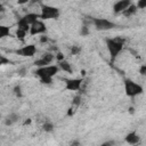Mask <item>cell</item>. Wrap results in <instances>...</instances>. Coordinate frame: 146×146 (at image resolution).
<instances>
[{"label": "cell", "mask_w": 146, "mask_h": 146, "mask_svg": "<svg viewBox=\"0 0 146 146\" xmlns=\"http://www.w3.org/2000/svg\"><path fill=\"white\" fill-rule=\"evenodd\" d=\"M59 71V67L57 65H46L38 67L35 71L36 76L40 78L42 83H51L52 76H55Z\"/></svg>", "instance_id": "1"}, {"label": "cell", "mask_w": 146, "mask_h": 146, "mask_svg": "<svg viewBox=\"0 0 146 146\" xmlns=\"http://www.w3.org/2000/svg\"><path fill=\"white\" fill-rule=\"evenodd\" d=\"M106 44H107V49H108L110 55H111V59L114 60L123 49V40L120 38L107 39Z\"/></svg>", "instance_id": "2"}, {"label": "cell", "mask_w": 146, "mask_h": 146, "mask_svg": "<svg viewBox=\"0 0 146 146\" xmlns=\"http://www.w3.org/2000/svg\"><path fill=\"white\" fill-rule=\"evenodd\" d=\"M59 9L54 6L49 5H42L41 6V14L40 18L41 19H56L59 17Z\"/></svg>", "instance_id": "3"}, {"label": "cell", "mask_w": 146, "mask_h": 146, "mask_svg": "<svg viewBox=\"0 0 146 146\" xmlns=\"http://www.w3.org/2000/svg\"><path fill=\"white\" fill-rule=\"evenodd\" d=\"M143 87L136 82H133L132 80H125L124 82V91L127 94V96L129 97H135L137 95H140L143 92Z\"/></svg>", "instance_id": "4"}, {"label": "cell", "mask_w": 146, "mask_h": 146, "mask_svg": "<svg viewBox=\"0 0 146 146\" xmlns=\"http://www.w3.org/2000/svg\"><path fill=\"white\" fill-rule=\"evenodd\" d=\"M94 25L96 26L97 30H100V31H106V30H111L115 26V24L108 19H105V18H95L94 19Z\"/></svg>", "instance_id": "5"}, {"label": "cell", "mask_w": 146, "mask_h": 146, "mask_svg": "<svg viewBox=\"0 0 146 146\" xmlns=\"http://www.w3.org/2000/svg\"><path fill=\"white\" fill-rule=\"evenodd\" d=\"M83 82V79L81 78H74V79H67L65 80V89L70 91H76L81 88Z\"/></svg>", "instance_id": "6"}, {"label": "cell", "mask_w": 146, "mask_h": 146, "mask_svg": "<svg viewBox=\"0 0 146 146\" xmlns=\"http://www.w3.org/2000/svg\"><path fill=\"white\" fill-rule=\"evenodd\" d=\"M46 30H47V27H46L44 23L42 21L38 19V21H35L34 23H32L30 25V30L29 31H30V33L32 35H35V34H42V33H44Z\"/></svg>", "instance_id": "7"}, {"label": "cell", "mask_w": 146, "mask_h": 146, "mask_svg": "<svg viewBox=\"0 0 146 146\" xmlns=\"http://www.w3.org/2000/svg\"><path fill=\"white\" fill-rule=\"evenodd\" d=\"M36 52V47L34 44H27V46H24L22 47L21 49H18L16 51L17 55H21V56H24V57H32L34 56Z\"/></svg>", "instance_id": "8"}, {"label": "cell", "mask_w": 146, "mask_h": 146, "mask_svg": "<svg viewBox=\"0 0 146 146\" xmlns=\"http://www.w3.org/2000/svg\"><path fill=\"white\" fill-rule=\"evenodd\" d=\"M130 5H131V1L130 0H119L113 6V11L115 14H122Z\"/></svg>", "instance_id": "9"}, {"label": "cell", "mask_w": 146, "mask_h": 146, "mask_svg": "<svg viewBox=\"0 0 146 146\" xmlns=\"http://www.w3.org/2000/svg\"><path fill=\"white\" fill-rule=\"evenodd\" d=\"M54 55L52 54H49V52H47V54H44L40 59H38V60H35L34 62V65L35 66H38V67H41V66H46V65H49L52 60H54Z\"/></svg>", "instance_id": "10"}, {"label": "cell", "mask_w": 146, "mask_h": 146, "mask_svg": "<svg viewBox=\"0 0 146 146\" xmlns=\"http://www.w3.org/2000/svg\"><path fill=\"white\" fill-rule=\"evenodd\" d=\"M139 139H140V138H139L138 133L135 132V131L128 133V135L125 136V138H124V140H125L128 144H130V145H136V144H138V143H139Z\"/></svg>", "instance_id": "11"}, {"label": "cell", "mask_w": 146, "mask_h": 146, "mask_svg": "<svg viewBox=\"0 0 146 146\" xmlns=\"http://www.w3.org/2000/svg\"><path fill=\"white\" fill-rule=\"evenodd\" d=\"M40 18V15H38V14H35V13H29V14H26L24 17H22V19L24 21V22H26L29 25H31L32 23H34L35 21H38Z\"/></svg>", "instance_id": "12"}, {"label": "cell", "mask_w": 146, "mask_h": 146, "mask_svg": "<svg viewBox=\"0 0 146 146\" xmlns=\"http://www.w3.org/2000/svg\"><path fill=\"white\" fill-rule=\"evenodd\" d=\"M18 119H19V115H18V114H16V113H11V114H9V115L6 117V120H5V124H6V125H11V124H14L15 122H17Z\"/></svg>", "instance_id": "13"}, {"label": "cell", "mask_w": 146, "mask_h": 146, "mask_svg": "<svg viewBox=\"0 0 146 146\" xmlns=\"http://www.w3.org/2000/svg\"><path fill=\"white\" fill-rule=\"evenodd\" d=\"M58 67L62 68L63 71L67 72V73H72V66H71V64H70L66 59H62V60H59V65H58Z\"/></svg>", "instance_id": "14"}, {"label": "cell", "mask_w": 146, "mask_h": 146, "mask_svg": "<svg viewBox=\"0 0 146 146\" xmlns=\"http://www.w3.org/2000/svg\"><path fill=\"white\" fill-rule=\"evenodd\" d=\"M137 9H138V8H137V6L131 3V5H130V6H129V7H128V8H127V9H125V10H124L122 14H123L125 17H129V16L135 15V14L137 13Z\"/></svg>", "instance_id": "15"}, {"label": "cell", "mask_w": 146, "mask_h": 146, "mask_svg": "<svg viewBox=\"0 0 146 146\" xmlns=\"http://www.w3.org/2000/svg\"><path fill=\"white\" fill-rule=\"evenodd\" d=\"M8 35H10V30H9V27L6 26V25H1V24H0V39L6 38V36H8Z\"/></svg>", "instance_id": "16"}, {"label": "cell", "mask_w": 146, "mask_h": 146, "mask_svg": "<svg viewBox=\"0 0 146 146\" xmlns=\"http://www.w3.org/2000/svg\"><path fill=\"white\" fill-rule=\"evenodd\" d=\"M54 124H52V122H49V121H47V122H44L43 123V125H42V129L46 131V132H51L52 130H54Z\"/></svg>", "instance_id": "17"}, {"label": "cell", "mask_w": 146, "mask_h": 146, "mask_svg": "<svg viewBox=\"0 0 146 146\" xmlns=\"http://www.w3.org/2000/svg\"><path fill=\"white\" fill-rule=\"evenodd\" d=\"M26 33H27L26 31H24V30H22V29H17V31H16V36H17L18 39L23 40V39L25 38Z\"/></svg>", "instance_id": "18"}, {"label": "cell", "mask_w": 146, "mask_h": 146, "mask_svg": "<svg viewBox=\"0 0 146 146\" xmlns=\"http://www.w3.org/2000/svg\"><path fill=\"white\" fill-rule=\"evenodd\" d=\"M80 104H81V97H80V96H75V97L73 98V100H72L71 106H73L74 108H76Z\"/></svg>", "instance_id": "19"}, {"label": "cell", "mask_w": 146, "mask_h": 146, "mask_svg": "<svg viewBox=\"0 0 146 146\" xmlns=\"http://www.w3.org/2000/svg\"><path fill=\"white\" fill-rule=\"evenodd\" d=\"M10 63H11V60L9 58H7L6 56H3V55L0 54V66H2L5 64H10Z\"/></svg>", "instance_id": "20"}, {"label": "cell", "mask_w": 146, "mask_h": 146, "mask_svg": "<svg viewBox=\"0 0 146 146\" xmlns=\"http://www.w3.org/2000/svg\"><path fill=\"white\" fill-rule=\"evenodd\" d=\"M80 51H81V48L79 46H72V48H71V54L72 55H78Z\"/></svg>", "instance_id": "21"}, {"label": "cell", "mask_w": 146, "mask_h": 146, "mask_svg": "<svg viewBox=\"0 0 146 146\" xmlns=\"http://www.w3.org/2000/svg\"><path fill=\"white\" fill-rule=\"evenodd\" d=\"M14 94L17 96V97H22V88L21 86H16L14 88Z\"/></svg>", "instance_id": "22"}, {"label": "cell", "mask_w": 146, "mask_h": 146, "mask_svg": "<svg viewBox=\"0 0 146 146\" xmlns=\"http://www.w3.org/2000/svg\"><path fill=\"white\" fill-rule=\"evenodd\" d=\"M145 7H146V0H138V2H137V8L144 9Z\"/></svg>", "instance_id": "23"}, {"label": "cell", "mask_w": 146, "mask_h": 146, "mask_svg": "<svg viewBox=\"0 0 146 146\" xmlns=\"http://www.w3.org/2000/svg\"><path fill=\"white\" fill-rule=\"evenodd\" d=\"M88 33H89L88 27H87V26H83V27H82V30H81V34H82V35H87Z\"/></svg>", "instance_id": "24"}, {"label": "cell", "mask_w": 146, "mask_h": 146, "mask_svg": "<svg viewBox=\"0 0 146 146\" xmlns=\"http://www.w3.org/2000/svg\"><path fill=\"white\" fill-rule=\"evenodd\" d=\"M145 73H146V66L143 65V66L140 67V74H141V75H145Z\"/></svg>", "instance_id": "25"}, {"label": "cell", "mask_w": 146, "mask_h": 146, "mask_svg": "<svg viewBox=\"0 0 146 146\" xmlns=\"http://www.w3.org/2000/svg\"><path fill=\"white\" fill-rule=\"evenodd\" d=\"M56 58H57L58 60H62V59H64V55H63L62 52H58L57 56H56Z\"/></svg>", "instance_id": "26"}, {"label": "cell", "mask_w": 146, "mask_h": 146, "mask_svg": "<svg viewBox=\"0 0 146 146\" xmlns=\"http://www.w3.org/2000/svg\"><path fill=\"white\" fill-rule=\"evenodd\" d=\"M27 2H30V0H17V3L18 5H25Z\"/></svg>", "instance_id": "27"}, {"label": "cell", "mask_w": 146, "mask_h": 146, "mask_svg": "<svg viewBox=\"0 0 146 146\" xmlns=\"http://www.w3.org/2000/svg\"><path fill=\"white\" fill-rule=\"evenodd\" d=\"M40 41H41V42H47V41H48V38L43 35V36H41V38H40Z\"/></svg>", "instance_id": "28"}, {"label": "cell", "mask_w": 146, "mask_h": 146, "mask_svg": "<svg viewBox=\"0 0 146 146\" xmlns=\"http://www.w3.org/2000/svg\"><path fill=\"white\" fill-rule=\"evenodd\" d=\"M3 11H5V7L0 3V14H1V13H3Z\"/></svg>", "instance_id": "29"}, {"label": "cell", "mask_w": 146, "mask_h": 146, "mask_svg": "<svg viewBox=\"0 0 146 146\" xmlns=\"http://www.w3.org/2000/svg\"><path fill=\"white\" fill-rule=\"evenodd\" d=\"M31 3H36V2H40V0H30Z\"/></svg>", "instance_id": "30"}, {"label": "cell", "mask_w": 146, "mask_h": 146, "mask_svg": "<svg viewBox=\"0 0 146 146\" xmlns=\"http://www.w3.org/2000/svg\"><path fill=\"white\" fill-rule=\"evenodd\" d=\"M81 74H82V76H84V74H86V71H84V70H82V71H81Z\"/></svg>", "instance_id": "31"}, {"label": "cell", "mask_w": 146, "mask_h": 146, "mask_svg": "<svg viewBox=\"0 0 146 146\" xmlns=\"http://www.w3.org/2000/svg\"><path fill=\"white\" fill-rule=\"evenodd\" d=\"M0 116H1V114H0Z\"/></svg>", "instance_id": "32"}]
</instances>
